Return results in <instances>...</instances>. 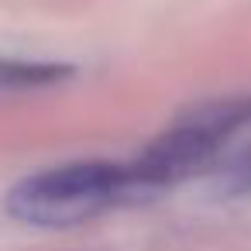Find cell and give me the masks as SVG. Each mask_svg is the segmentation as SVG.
Returning a JSON list of instances; mask_svg holds the SVG:
<instances>
[{
  "instance_id": "6da1fadb",
  "label": "cell",
  "mask_w": 251,
  "mask_h": 251,
  "mask_svg": "<svg viewBox=\"0 0 251 251\" xmlns=\"http://www.w3.org/2000/svg\"><path fill=\"white\" fill-rule=\"evenodd\" d=\"M134 196L131 162H69L25 179L7 196V210L25 224L69 227Z\"/></svg>"
},
{
  "instance_id": "7a4b0ae2",
  "label": "cell",
  "mask_w": 251,
  "mask_h": 251,
  "mask_svg": "<svg viewBox=\"0 0 251 251\" xmlns=\"http://www.w3.org/2000/svg\"><path fill=\"white\" fill-rule=\"evenodd\" d=\"M248 121H251V97L213 100L179 117L162 138H155L131 162L138 196H151L206 169L220 151V145L234 138Z\"/></svg>"
},
{
  "instance_id": "3957f363",
  "label": "cell",
  "mask_w": 251,
  "mask_h": 251,
  "mask_svg": "<svg viewBox=\"0 0 251 251\" xmlns=\"http://www.w3.org/2000/svg\"><path fill=\"white\" fill-rule=\"evenodd\" d=\"M66 76L69 69L52 62H0V90H42Z\"/></svg>"
},
{
  "instance_id": "277c9868",
  "label": "cell",
  "mask_w": 251,
  "mask_h": 251,
  "mask_svg": "<svg viewBox=\"0 0 251 251\" xmlns=\"http://www.w3.org/2000/svg\"><path fill=\"white\" fill-rule=\"evenodd\" d=\"M230 176H234L237 189H248V186H251V155H244V158L237 162V169H234Z\"/></svg>"
}]
</instances>
